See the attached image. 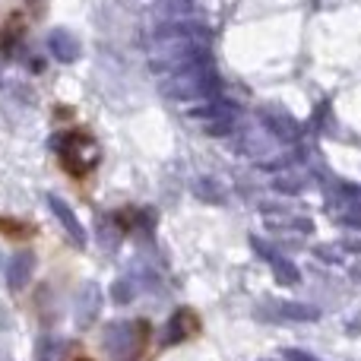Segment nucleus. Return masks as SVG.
<instances>
[{
  "mask_svg": "<svg viewBox=\"0 0 361 361\" xmlns=\"http://www.w3.org/2000/svg\"><path fill=\"white\" fill-rule=\"evenodd\" d=\"M99 162H102V149L89 130L73 127V130L61 133V140H57V165H61V171L67 178L82 184V180L95 175Z\"/></svg>",
  "mask_w": 361,
  "mask_h": 361,
  "instance_id": "f257e3e1",
  "label": "nucleus"
},
{
  "mask_svg": "<svg viewBox=\"0 0 361 361\" xmlns=\"http://www.w3.org/2000/svg\"><path fill=\"white\" fill-rule=\"evenodd\" d=\"M25 35V16L23 13H10L4 23V29H0V48H13V44L19 42V38Z\"/></svg>",
  "mask_w": 361,
  "mask_h": 361,
  "instance_id": "f03ea898",
  "label": "nucleus"
},
{
  "mask_svg": "<svg viewBox=\"0 0 361 361\" xmlns=\"http://www.w3.org/2000/svg\"><path fill=\"white\" fill-rule=\"evenodd\" d=\"M0 231H4V238H10V241H29V238L35 235V228L19 222V219H0Z\"/></svg>",
  "mask_w": 361,
  "mask_h": 361,
  "instance_id": "7ed1b4c3",
  "label": "nucleus"
},
{
  "mask_svg": "<svg viewBox=\"0 0 361 361\" xmlns=\"http://www.w3.org/2000/svg\"><path fill=\"white\" fill-rule=\"evenodd\" d=\"M76 361H92V358H82V355H80V358H76Z\"/></svg>",
  "mask_w": 361,
  "mask_h": 361,
  "instance_id": "20e7f679",
  "label": "nucleus"
}]
</instances>
